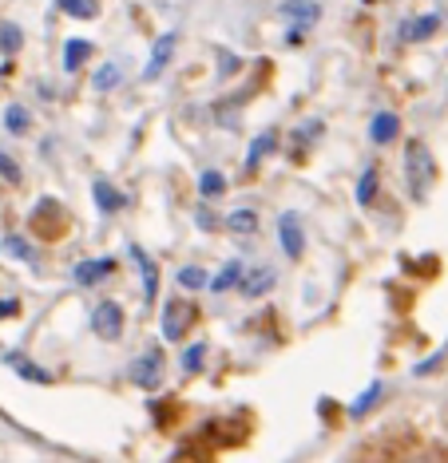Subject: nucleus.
<instances>
[{"label":"nucleus","mask_w":448,"mask_h":463,"mask_svg":"<svg viewBox=\"0 0 448 463\" xmlns=\"http://www.w3.org/2000/svg\"><path fill=\"white\" fill-rule=\"evenodd\" d=\"M195 317H199L195 301L171 298L167 305H163V321H159V333H163V337H167V341H182V337H187V329L195 325Z\"/></svg>","instance_id":"obj_1"},{"label":"nucleus","mask_w":448,"mask_h":463,"mask_svg":"<svg viewBox=\"0 0 448 463\" xmlns=\"http://www.w3.org/2000/svg\"><path fill=\"white\" fill-rule=\"evenodd\" d=\"M405 166H409V187H413V194H425L428 187H433L436 179V163L433 155H428L425 143H409L405 151Z\"/></svg>","instance_id":"obj_2"},{"label":"nucleus","mask_w":448,"mask_h":463,"mask_svg":"<svg viewBox=\"0 0 448 463\" xmlns=\"http://www.w3.org/2000/svg\"><path fill=\"white\" fill-rule=\"evenodd\" d=\"M91 329L104 341H120L123 337V309L115 301H99L96 309H91Z\"/></svg>","instance_id":"obj_3"},{"label":"nucleus","mask_w":448,"mask_h":463,"mask_svg":"<svg viewBox=\"0 0 448 463\" xmlns=\"http://www.w3.org/2000/svg\"><path fill=\"white\" fill-rule=\"evenodd\" d=\"M131 381L139 388H159L163 384V349H148L131 368Z\"/></svg>","instance_id":"obj_4"},{"label":"nucleus","mask_w":448,"mask_h":463,"mask_svg":"<svg viewBox=\"0 0 448 463\" xmlns=\"http://www.w3.org/2000/svg\"><path fill=\"white\" fill-rule=\"evenodd\" d=\"M278 238H282V249H286L290 257H301L306 238H301V215L298 210H286V215L278 218Z\"/></svg>","instance_id":"obj_5"},{"label":"nucleus","mask_w":448,"mask_h":463,"mask_svg":"<svg viewBox=\"0 0 448 463\" xmlns=\"http://www.w3.org/2000/svg\"><path fill=\"white\" fill-rule=\"evenodd\" d=\"M115 274V257H88V262H80L76 265V285H96V282H104V277H112Z\"/></svg>","instance_id":"obj_6"},{"label":"nucleus","mask_w":448,"mask_h":463,"mask_svg":"<svg viewBox=\"0 0 448 463\" xmlns=\"http://www.w3.org/2000/svg\"><path fill=\"white\" fill-rule=\"evenodd\" d=\"M91 194H96V206L104 210V215H120V210L127 206V194L115 190L107 179H96V182H91Z\"/></svg>","instance_id":"obj_7"},{"label":"nucleus","mask_w":448,"mask_h":463,"mask_svg":"<svg viewBox=\"0 0 448 463\" xmlns=\"http://www.w3.org/2000/svg\"><path fill=\"white\" fill-rule=\"evenodd\" d=\"M246 277H242V293L246 298H262L266 290H274V282H278V274L270 270V265H254V270H242Z\"/></svg>","instance_id":"obj_8"},{"label":"nucleus","mask_w":448,"mask_h":463,"mask_svg":"<svg viewBox=\"0 0 448 463\" xmlns=\"http://www.w3.org/2000/svg\"><path fill=\"white\" fill-rule=\"evenodd\" d=\"M175 44H179V32H167L159 44H155L151 63H148V72H143V80H155L163 68H167V63H171V55H175Z\"/></svg>","instance_id":"obj_9"},{"label":"nucleus","mask_w":448,"mask_h":463,"mask_svg":"<svg viewBox=\"0 0 448 463\" xmlns=\"http://www.w3.org/2000/svg\"><path fill=\"white\" fill-rule=\"evenodd\" d=\"M401 135V119L393 115V111H377V115H373V123H369V139L373 143H393V139Z\"/></svg>","instance_id":"obj_10"},{"label":"nucleus","mask_w":448,"mask_h":463,"mask_svg":"<svg viewBox=\"0 0 448 463\" xmlns=\"http://www.w3.org/2000/svg\"><path fill=\"white\" fill-rule=\"evenodd\" d=\"M282 13H286L294 24H314L317 16H322V4H317V0H286Z\"/></svg>","instance_id":"obj_11"},{"label":"nucleus","mask_w":448,"mask_h":463,"mask_svg":"<svg viewBox=\"0 0 448 463\" xmlns=\"http://www.w3.org/2000/svg\"><path fill=\"white\" fill-rule=\"evenodd\" d=\"M226 230H234V234H254V230H258V210L239 206L234 215H226Z\"/></svg>","instance_id":"obj_12"},{"label":"nucleus","mask_w":448,"mask_h":463,"mask_svg":"<svg viewBox=\"0 0 448 463\" xmlns=\"http://www.w3.org/2000/svg\"><path fill=\"white\" fill-rule=\"evenodd\" d=\"M436 28H441V16L428 13V16H420V21H413V24L401 28V36H405V40H428V36H433Z\"/></svg>","instance_id":"obj_13"},{"label":"nucleus","mask_w":448,"mask_h":463,"mask_svg":"<svg viewBox=\"0 0 448 463\" xmlns=\"http://www.w3.org/2000/svg\"><path fill=\"white\" fill-rule=\"evenodd\" d=\"M4 365H13V373H21L24 381H40V384H48V381H52V376L44 373V368H36L32 360H24L21 353H4Z\"/></svg>","instance_id":"obj_14"},{"label":"nucleus","mask_w":448,"mask_h":463,"mask_svg":"<svg viewBox=\"0 0 448 463\" xmlns=\"http://www.w3.org/2000/svg\"><path fill=\"white\" fill-rule=\"evenodd\" d=\"M88 55H91L88 40H68V44H63V72H80Z\"/></svg>","instance_id":"obj_15"},{"label":"nucleus","mask_w":448,"mask_h":463,"mask_svg":"<svg viewBox=\"0 0 448 463\" xmlns=\"http://www.w3.org/2000/svg\"><path fill=\"white\" fill-rule=\"evenodd\" d=\"M131 257L139 262V270H143V298L155 301V262L148 257V249L143 246H131Z\"/></svg>","instance_id":"obj_16"},{"label":"nucleus","mask_w":448,"mask_h":463,"mask_svg":"<svg viewBox=\"0 0 448 463\" xmlns=\"http://www.w3.org/2000/svg\"><path fill=\"white\" fill-rule=\"evenodd\" d=\"M274 143H278V131H262L258 139H254V147H250V155H246V171H254L266 155L274 151Z\"/></svg>","instance_id":"obj_17"},{"label":"nucleus","mask_w":448,"mask_h":463,"mask_svg":"<svg viewBox=\"0 0 448 463\" xmlns=\"http://www.w3.org/2000/svg\"><path fill=\"white\" fill-rule=\"evenodd\" d=\"M60 8L72 21H96L99 16V0H60Z\"/></svg>","instance_id":"obj_18"},{"label":"nucleus","mask_w":448,"mask_h":463,"mask_svg":"<svg viewBox=\"0 0 448 463\" xmlns=\"http://www.w3.org/2000/svg\"><path fill=\"white\" fill-rule=\"evenodd\" d=\"M239 282H242V262H226L223 274H218L215 282H207V285H210L215 293H226V290H234Z\"/></svg>","instance_id":"obj_19"},{"label":"nucleus","mask_w":448,"mask_h":463,"mask_svg":"<svg viewBox=\"0 0 448 463\" xmlns=\"http://www.w3.org/2000/svg\"><path fill=\"white\" fill-rule=\"evenodd\" d=\"M373 194H377V171H365L358 179V206H373Z\"/></svg>","instance_id":"obj_20"},{"label":"nucleus","mask_w":448,"mask_h":463,"mask_svg":"<svg viewBox=\"0 0 448 463\" xmlns=\"http://www.w3.org/2000/svg\"><path fill=\"white\" fill-rule=\"evenodd\" d=\"M0 246H4V254H8V257H24V262H36L32 246L24 242L21 234H4V242H0Z\"/></svg>","instance_id":"obj_21"},{"label":"nucleus","mask_w":448,"mask_h":463,"mask_svg":"<svg viewBox=\"0 0 448 463\" xmlns=\"http://www.w3.org/2000/svg\"><path fill=\"white\" fill-rule=\"evenodd\" d=\"M223 190H226V174L203 171V179H199V194H203V198H215V194H223Z\"/></svg>","instance_id":"obj_22"},{"label":"nucleus","mask_w":448,"mask_h":463,"mask_svg":"<svg viewBox=\"0 0 448 463\" xmlns=\"http://www.w3.org/2000/svg\"><path fill=\"white\" fill-rule=\"evenodd\" d=\"M21 44H24V32H21V24H0V48L4 52H21Z\"/></svg>","instance_id":"obj_23"},{"label":"nucleus","mask_w":448,"mask_h":463,"mask_svg":"<svg viewBox=\"0 0 448 463\" xmlns=\"http://www.w3.org/2000/svg\"><path fill=\"white\" fill-rule=\"evenodd\" d=\"M207 282H210V277H207V270H199V265H182V270H179V285H182V290H203Z\"/></svg>","instance_id":"obj_24"},{"label":"nucleus","mask_w":448,"mask_h":463,"mask_svg":"<svg viewBox=\"0 0 448 463\" xmlns=\"http://www.w3.org/2000/svg\"><path fill=\"white\" fill-rule=\"evenodd\" d=\"M112 88H120V63H104L96 72V91H112Z\"/></svg>","instance_id":"obj_25"},{"label":"nucleus","mask_w":448,"mask_h":463,"mask_svg":"<svg viewBox=\"0 0 448 463\" xmlns=\"http://www.w3.org/2000/svg\"><path fill=\"white\" fill-rule=\"evenodd\" d=\"M203 357H207V345H203V341H199V345H190L187 353H182V368H187V373H195V368H203Z\"/></svg>","instance_id":"obj_26"},{"label":"nucleus","mask_w":448,"mask_h":463,"mask_svg":"<svg viewBox=\"0 0 448 463\" xmlns=\"http://www.w3.org/2000/svg\"><path fill=\"white\" fill-rule=\"evenodd\" d=\"M377 396H381V384H369V388H365V392H361V400L358 404H353V416H365V412H369L373 408V404H377Z\"/></svg>","instance_id":"obj_27"},{"label":"nucleus","mask_w":448,"mask_h":463,"mask_svg":"<svg viewBox=\"0 0 448 463\" xmlns=\"http://www.w3.org/2000/svg\"><path fill=\"white\" fill-rule=\"evenodd\" d=\"M4 123H8V131H29V111L24 107H8V115H4Z\"/></svg>","instance_id":"obj_28"},{"label":"nucleus","mask_w":448,"mask_h":463,"mask_svg":"<svg viewBox=\"0 0 448 463\" xmlns=\"http://www.w3.org/2000/svg\"><path fill=\"white\" fill-rule=\"evenodd\" d=\"M0 179L21 182V166H16V159H13V155H4V151H0Z\"/></svg>","instance_id":"obj_29"},{"label":"nucleus","mask_w":448,"mask_h":463,"mask_svg":"<svg viewBox=\"0 0 448 463\" xmlns=\"http://www.w3.org/2000/svg\"><path fill=\"white\" fill-rule=\"evenodd\" d=\"M16 309H21V305H16V301L0 298V317H13V313H16Z\"/></svg>","instance_id":"obj_30"}]
</instances>
